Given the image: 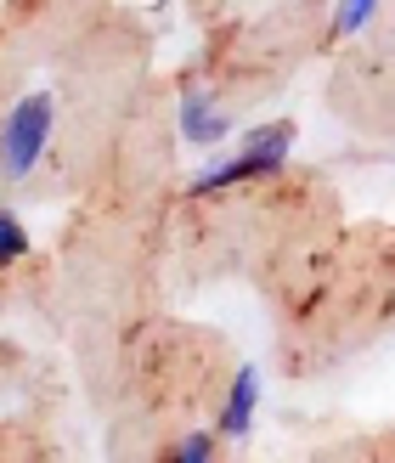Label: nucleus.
<instances>
[{
  "mask_svg": "<svg viewBox=\"0 0 395 463\" xmlns=\"http://www.w3.org/2000/svg\"><path fill=\"white\" fill-rule=\"evenodd\" d=\"M52 130H57V102L52 90H29L17 97L12 113L0 119V181H29L40 170L45 147H52Z\"/></svg>",
  "mask_w": 395,
  "mask_h": 463,
  "instance_id": "obj_1",
  "label": "nucleus"
},
{
  "mask_svg": "<svg viewBox=\"0 0 395 463\" xmlns=\"http://www.w3.org/2000/svg\"><path fill=\"white\" fill-rule=\"evenodd\" d=\"M175 125H181V142L215 147L231 136V113L215 102V85H187L181 90V108H175Z\"/></svg>",
  "mask_w": 395,
  "mask_h": 463,
  "instance_id": "obj_2",
  "label": "nucleus"
},
{
  "mask_svg": "<svg viewBox=\"0 0 395 463\" xmlns=\"http://www.w3.org/2000/svg\"><path fill=\"white\" fill-rule=\"evenodd\" d=\"M254 407H260V367L243 362L238 373H231L226 407H221V419H215V435H221V441H243V435L254 430Z\"/></svg>",
  "mask_w": 395,
  "mask_h": 463,
  "instance_id": "obj_3",
  "label": "nucleus"
},
{
  "mask_svg": "<svg viewBox=\"0 0 395 463\" xmlns=\"http://www.w3.org/2000/svg\"><path fill=\"white\" fill-rule=\"evenodd\" d=\"M249 165H254V175L260 181H271V175H283L288 170V153H294V125H254V130H243V147H238Z\"/></svg>",
  "mask_w": 395,
  "mask_h": 463,
  "instance_id": "obj_4",
  "label": "nucleus"
},
{
  "mask_svg": "<svg viewBox=\"0 0 395 463\" xmlns=\"http://www.w3.org/2000/svg\"><path fill=\"white\" fill-rule=\"evenodd\" d=\"M373 12H379V0H334L328 34H334V40H356L367 23H373Z\"/></svg>",
  "mask_w": 395,
  "mask_h": 463,
  "instance_id": "obj_5",
  "label": "nucleus"
},
{
  "mask_svg": "<svg viewBox=\"0 0 395 463\" xmlns=\"http://www.w3.org/2000/svg\"><path fill=\"white\" fill-rule=\"evenodd\" d=\"M23 254H29V226H23L12 210H0V271L17 266Z\"/></svg>",
  "mask_w": 395,
  "mask_h": 463,
  "instance_id": "obj_6",
  "label": "nucleus"
},
{
  "mask_svg": "<svg viewBox=\"0 0 395 463\" xmlns=\"http://www.w3.org/2000/svg\"><path fill=\"white\" fill-rule=\"evenodd\" d=\"M215 452H221V435L193 430V435H181V441L170 447V463H215Z\"/></svg>",
  "mask_w": 395,
  "mask_h": 463,
  "instance_id": "obj_7",
  "label": "nucleus"
}]
</instances>
